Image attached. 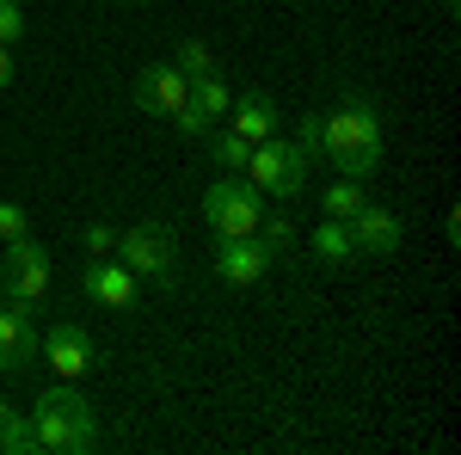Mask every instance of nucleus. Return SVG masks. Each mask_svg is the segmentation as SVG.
<instances>
[{"instance_id":"nucleus-1","label":"nucleus","mask_w":461,"mask_h":455,"mask_svg":"<svg viewBox=\"0 0 461 455\" xmlns=\"http://www.w3.org/2000/svg\"><path fill=\"white\" fill-rule=\"evenodd\" d=\"M295 141L308 148V160H332L339 178H375L382 173V154H388V136H382V111L369 105L363 93H345L332 111H314L302 117Z\"/></svg>"},{"instance_id":"nucleus-2","label":"nucleus","mask_w":461,"mask_h":455,"mask_svg":"<svg viewBox=\"0 0 461 455\" xmlns=\"http://www.w3.org/2000/svg\"><path fill=\"white\" fill-rule=\"evenodd\" d=\"M32 424H37V450H50V455H86L99 443V419H93L80 382L43 387L32 406Z\"/></svg>"},{"instance_id":"nucleus-3","label":"nucleus","mask_w":461,"mask_h":455,"mask_svg":"<svg viewBox=\"0 0 461 455\" xmlns=\"http://www.w3.org/2000/svg\"><path fill=\"white\" fill-rule=\"evenodd\" d=\"M111 259H117V265H130L136 278H148L154 289H173L178 241H173V228H167V222H136V228H123V234H117Z\"/></svg>"},{"instance_id":"nucleus-4","label":"nucleus","mask_w":461,"mask_h":455,"mask_svg":"<svg viewBox=\"0 0 461 455\" xmlns=\"http://www.w3.org/2000/svg\"><path fill=\"white\" fill-rule=\"evenodd\" d=\"M240 173H247L265 197L284 204V197H295V191L308 185V148H302V141H284V136H265V141H252Z\"/></svg>"},{"instance_id":"nucleus-5","label":"nucleus","mask_w":461,"mask_h":455,"mask_svg":"<svg viewBox=\"0 0 461 455\" xmlns=\"http://www.w3.org/2000/svg\"><path fill=\"white\" fill-rule=\"evenodd\" d=\"M258 215H265V191L247 173H221L203 191V222H210L215 234H252Z\"/></svg>"},{"instance_id":"nucleus-6","label":"nucleus","mask_w":461,"mask_h":455,"mask_svg":"<svg viewBox=\"0 0 461 455\" xmlns=\"http://www.w3.org/2000/svg\"><path fill=\"white\" fill-rule=\"evenodd\" d=\"M50 252L32 241V234H19V241H6V265H0V283H6V302H25L37 308L43 296H50Z\"/></svg>"},{"instance_id":"nucleus-7","label":"nucleus","mask_w":461,"mask_h":455,"mask_svg":"<svg viewBox=\"0 0 461 455\" xmlns=\"http://www.w3.org/2000/svg\"><path fill=\"white\" fill-rule=\"evenodd\" d=\"M37 357H43L62 382H80V376L99 369V350H93L86 332H80V320H56L50 332H37Z\"/></svg>"},{"instance_id":"nucleus-8","label":"nucleus","mask_w":461,"mask_h":455,"mask_svg":"<svg viewBox=\"0 0 461 455\" xmlns=\"http://www.w3.org/2000/svg\"><path fill=\"white\" fill-rule=\"evenodd\" d=\"M277 259L265 252L258 234H215V278L234 283V289H252V283L265 278Z\"/></svg>"},{"instance_id":"nucleus-9","label":"nucleus","mask_w":461,"mask_h":455,"mask_svg":"<svg viewBox=\"0 0 461 455\" xmlns=\"http://www.w3.org/2000/svg\"><path fill=\"white\" fill-rule=\"evenodd\" d=\"M80 289H86V302L130 314V308H136V296H142V278H136L130 265H117V259H93V265L80 271Z\"/></svg>"},{"instance_id":"nucleus-10","label":"nucleus","mask_w":461,"mask_h":455,"mask_svg":"<svg viewBox=\"0 0 461 455\" xmlns=\"http://www.w3.org/2000/svg\"><path fill=\"white\" fill-rule=\"evenodd\" d=\"M37 308H25V302H6L0 308V376H25L37 357Z\"/></svg>"},{"instance_id":"nucleus-11","label":"nucleus","mask_w":461,"mask_h":455,"mask_svg":"<svg viewBox=\"0 0 461 455\" xmlns=\"http://www.w3.org/2000/svg\"><path fill=\"white\" fill-rule=\"evenodd\" d=\"M185 99H191V80H185L173 62H148V68L136 74V105L154 111V117H178Z\"/></svg>"},{"instance_id":"nucleus-12","label":"nucleus","mask_w":461,"mask_h":455,"mask_svg":"<svg viewBox=\"0 0 461 455\" xmlns=\"http://www.w3.org/2000/svg\"><path fill=\"white\" fill-rule=\"evenodd\" d=\"M351 241H357V252L393 259V252H400V241H406V222H400L393 210H382V204H363V210L351 215Z\"/></svg>"},{"instance_id":"nucleus-13","label":"nucleus","mask_w":461,"mask_h":455,"mask_svg":"<svg viewBox=\"0 0 461 455\" xmlns=\"http://www.w3.org/2000/svg\"><path fill=\"white\" fill-rule=\"evenodd\" d=\"M228 130H234V136H247V141L277 136V105H271L265 93H240V99L228 105Z\"/></svg>"},{"instance_id":"nucleus-14","label":"nucleus","mask_w":461,"mask_h":455,"mask_svg":"<svg viewBox=\"0 0 461 455\" xmlns=\"http://www.w3.org/2000/svg\"><path fill=\"white\" fill-rule=\"evenodd\" d=\"M314 259L320 265H351L357 259V241H351V222H339V215H326V222H320L314 228Z\"/></svg>"},{"instance_id":"nucleus-15","label":"nucleus","mask_w":461,"mask_h":455,"mask_svg":"<svg viewBox=\"0 0 461 455\" xmlns=\"http://www.w3.org/2000/svg\"><path fill=\"white\" fill-rule=\"evenodd\" d=\"M363 204H369V197H363V178H332V185H326V204H320V215H339V222H351Z\"/></svg>"},{"instance_id":"nucleus-16","label":"nucleus","mask_w":461,"mask_h":455,"mask_svg":"<svg viewBox=\"0 0 461 455\" xmlns=\"http://www.w3.org/2000/svg\"><path fill=\"white\" fill-rule=\"evenodd\" d=\"M37 450V424L25 413H6L0 419V455H32Z\"/></svg>"},{"instance_id":"nucleus-17","label":"nucleus","mask_w":461,"mask_h":455,"mask_svg":"<svg viewBox=\"0 0 461 455\" xmlns=\"http://www.w3.org/2000/svg\"><path fill=\"white\" fill-rule=\"evenodd\" d=\"M173 68L185 74V80H197V74H215L210 43H203V37H178V56H173Z\"/></svg>"},{"instance_id":"nucleus-18","label":"nucleus","mask_w":461,"mask_h":455,"mask_svg":"<svg viewBox=\"0 0 461 455\" xmlns=\"http://www.w3.org/2000/svg\"><path fill=\"white\" fill-rule=\"evenodd\" d=\"M210 154H215V167L240 173V167H247V154H252V141L234 136V130H210Z\"/></svg>"},{"instance_id":"nucleus-19","label":"nucleus","mask_w":461,"mask_h":455,"mask_svg":"<svg viewBox=\"0 0 461 455\" xmlns=\"http://www.w3.org/2000/svg\"><path fill=\"white\" fill-rule=\"evenodd\" d=\"M252 234L265 241V252H271V259H284L289 246H295V222H289V215H258V228H252Z\"/></svg>"},{"instance_id":"nucleus-20","label":"nucleus","mask_w":461,"mask_h":455,"mask_svg":"<svg viewBox=\"0 0 461 455\" xmlns=\"http://www.w3.org/2000/svg\"><path fill=\"white\" fill-rule=\"evenodd\" d=\"M80 241H86V259H111L117 228H111V222H86V234H80Z\"/></svg>"},{"instance_id":"nucleus-21","label":"nucleus","mask_w":461,"mask_h":455,"mask_svg":"<svg viewBox=\"0 0 461 455\" xmlns=\"http://www.w3.org/2000/svg\"><path fill=\"white\" fill-rule=\"evenodd\" d=\"M19 37H25V6H19V0H0V43L13 50Z\"/></svg>"},{"instance_id":"nucleus-22","label":"nucleus","mask_w":461,"mask_h":455,"mask_svg":"<svg viewBox=\"0 0 461 455\" xmlns=\"http://www.w3.org/2000/svg\"><path fill=\"white\" fill-rule=\"evenodd\" d=\"M19 234H32V215L19 204H0V241H19Z\"/></svg>"},{"instance_id":"nucleus-23","label":"nucleus","mask_w":461,"mask_h":455,"mask_svg":"<svg viewBox=\"0 0 461 455\" xmlns=\"http://www.w3.org/2000/svg\"><path fill=\"white\" fill-rule=\"evenodd\" d=\"M6 86H13V50L0 43V93H6Z\"/></svg>"},{"instance_id":"nucleus-24","label":"nucleus","mask_w":461,"mask_h":455,"mask_svg":"<svg viewBox=\"0 0 461 455\" xmlns=\"http://www.w3.org/2000/svg\"><path fill=\"white\" fill-rule=\"evenodd\" d=\"M6 413H13V406H6V400H0V419H6Z\"/></svg>"},{"instance_id":"nucleus-25","label":"nucleus","mask_w":461,"mask_h":455,"mask_svg":"<svg viewBox=\"0 0 461 455\" xmlns=\"http://www.w3.org/2000/svg\"><path fill=\"white\" fill-rule=\"evenodd\" d=\"M0 308H6V283H0Z\"/></svg>"}]
</instances>
